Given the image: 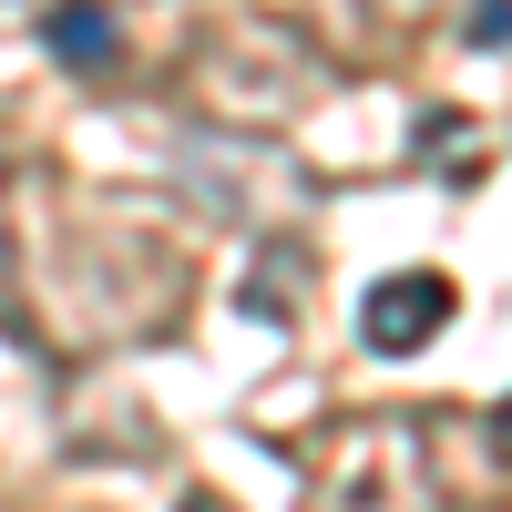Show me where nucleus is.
<instances>
[{
  "mask_svg": "<svg viewBox=\"0 0 512 512\" xmlns=\"http://www.w3.org/2000/svg\"><path fill=\"white\" fill-rule=\"evenodd\" d=\"M308 512H441V451L431 420H369L328 451Z\"/></svg>",
  "mask_w": 512,
  "mask_h": 512,
  "instance_id": "f257e3e1",
  "label": "nucleus"
},
{
  "mask_svg": "<svg viewBox=\"0 0 512 512\" xmlns=\"http://www.w3.org/2000/svg\"><path fill=\"white\" fill-rule=\"evenodd\" d=\"M472 41L502 52V41H512V0H472Z\"/></svg>",
  "mask_w": 512,
  "mask_h": 512,
  "instance_id": "39448f33",
  "label": "nucleus"
},
{
  "mask_svg": "<svg viewBox=\"0 0 512 512\" xmlns=\"http://www.w3.org/2000/svg\"><path fill=\"white\" fill-rule=\"evenodd\" d=\"M41 52H52L62 72H103L123 52V31H113L103 0H52V11H41Z\"/></svg>",
  "mask_w": 512,
  "mask_h": 512,
  "instance_id": "20e7f679",
  "label": "nucleus"
},
{
  "mask_svg": "<svg viewBox=\"0 0 512 512\" xmlns=\"http://www.w3.org/2000/svg\"><path fill=\"white\" fill-rule=\"evenodd\" d=\"M185 512H226V502H205V492H185Z\"/></svg>",
  "mask_w": 512,
  "mask_h": 512,
  "instance_id": "0eeeda50",
  "label": "nucleus"
},
{
  "mask_svg": "<svg viewBox=\"0 0 512 512\" xmlns=\"http://www.w3.org/2000/svg\"><path fill=\"white\" fill-rule=\"evenodd\" d=\"M297 93H318V62L287 52L277 31H226L216 52H205V103L236 113V123H277Z\"/></svg>",
  "mask_w": 512,
  "mask_h": 512,
  "instance_id": "f03ea898",
  "label": "nucleus"
},
{
  "mask_svg": "<svg viewBox=\"0 0 512 512\" xmlns=\"http://www.w3.org/2000/svg\"><path fill=\"white\" fill-rule=\"evenodd\" d=\"M492 451H502V461H512V390H502V400H492Z\"/></svg>",
  "mask_w": 512,
  "mask_h": 512,
  "instance_id": "423d86ee",
  "label": "nucleus"
},
{
  "mask_svg": "<svg viewBox=\"0 0 512 512\" xmlns=\"http://www.w3.org/2000/svg\"><path fill=\"white\" fill-rule=\"evenodd\" d=\"M441 328H451V277H431V267L369 277V297H359V349L369 359H410V349H431Z\"/></svg>",
  "mask_w": 512,
  "mask_h": 512,
  "instance_id": "7ed1b4c3",
  "label": "nucleus"
}]
</instances>
